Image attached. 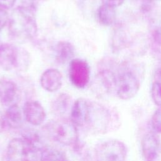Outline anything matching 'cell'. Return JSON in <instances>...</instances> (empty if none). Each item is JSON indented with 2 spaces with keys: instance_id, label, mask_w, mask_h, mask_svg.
I'll list each match as a JSON object with an SVG mask.
<instances>
[{
  "instance_id": "obj_5",
  "label": "cell",
  "mask_w": 161,
  "mask_h": 161,
  "mask_svg": "<svg viewBox=\"0 0 161 161\" xmlns=\"http://www.w3.org/2000/svg\"><path fill=\"white\" fill-rule=\"evenodd\" d=\"M7 157L8 161H38V148L23 138H14L8 145Z\"/></svg>"
},
{
  "instance_id": "obj_11",
  "label": "cell",
  "mask_w": 161,
  "mask_h": 161,
  "mask_svg": "<svg viewBox=\"0 0 161 161\" xmlns=\"http://www.w3.org/2000/svg\"><path fill=\"white\" fill-rule=\"evenodd\" d=\"M23 112L26 121L35 126L41 125L46 118L45 109L38 102L35 101L26 102L23 106Z\"/></svg>"
},
{
  "instance_id": "obj_14",
  "label": "cell",
  "mask_w": 161,
  "mask_h": 161,
  "mask_svg": "<svg viewBox=\"0 0 161 161\" xmlns=\"http://www.w3.org/2000/svg\"><path fill=\"white\" fill-rule=\"evenodd\" d=\"M42 87L47 91L55 92L58 90L62 84L61 72L55 69H48L42 75L40 78Z\"/></svg>"
},
{
  "instance_id": "obj_26",
  "label": "cell",
  "mask_w": 161,
  "mask_h": 161,
  "mask_svg": "<svg viewBox=\"0 0 161 161\" xmlns=\"http://www.w3.org/2000/svg\"><path fill=\"white\" fill-rule=\"evenodd\" d=\"M125 0H101L103 4H105L113 8H117L121 6Z\"/></svg>"
},
{
  "instance_id": "obj_10",
  "label": "cell",
  "mask_w": 161,
  "mask_h": 161,
  "mask_svg": "<svg viewBox=\"0 0 161 161\" xmlns=\"http://www.w3.org/2000/svg\"><path fill=\"white\" fill-rule=\"evenodd\" d=\"M148 33L153 51L161 57V11L155 14L150 18Z\"/></svg>"
},
{
  "instance_id": "obj_2",
  "label": "cell",
  "mask_w": 161,
  "mask_h": 161,
  "mask_svg": "<svg viewBox=\"0 0 161 161\" xmlns=\"http://www.w3.org/2000/svg\"><path fill=\"white\" fill-rule=\"evenodd\" d=\"M9 31L17 39H30L37 33L35 11L22 6L12 12L9 18Z\"/></svg>"
},
{
  "instance_id": "obj_23",
  "label": "cell",
  "mask_w": 161,
  "mask_h": 161,
  "mask_svg": "<svg viewBox=\"0 0 161 161\" xmlns=\"http://www.w3.org/2000/svg\"><path fill=\"white\" fill-rule=\"evenodd\" d=\"M22 3V6L30 9L35 12L36 8L42 0H21Z\"/></svg>"
},
{
  "instance_id": "obj_13",
  "label": "cell",
  "mask_w": 161,
  "mask_h": 161,
  "mask_svg": "<svg viewBox=\"0 0 161 161\" xmlns=\"http://www.w3.org/2000/svg\"><path fill=\"white\" fill-rule=\"evenodd\" d=\"M19 96L18 86L12 80L2 79L0 80V102L5 106L16 104Z\"/></svg>"
},
{
  "instance_id": "obj_27",
  "label": "cell",
  "mask_w": 161,
  "mask_h": 161,
  "mask_svg": "<svg viewBox=\"0 0 161 161\" xmlns=\"http://www.w3.org/2000/svg\"><path fill=\"white\" fill-rule=\"evenodd\" d=\"M15 1L16 0H0V8L9 9L14 6Z\"/></svg>"
},
{
  "instance_id": "obj_9",
  "label": "cell",
  "mask_w": 161,
  "mask_h": 161,
  "mask_svg": "<svg viewBox=\"0 0 161 161\" xmlns=\"http://www.w3.org/2000/svg\"><path fill=\"white\" fill-rule=\"evenodd\" d=\"M90 111V103L84 98L77 99L70 110L71 122L76 126L87 125Z\"/></svg>"
},
{
  "instance_id": "obj_8",
  "label": "cell",
  "mask_w": 161,
  "mask_h": 161,
  "mask_svg": "<svg viewBox=\"0 0 161 161\" xmlns=\"http://www.w3.org/2000/svg\"><path fill=\"white\" fill-rule=\"evenodd\" d=\"M109 121V114L104 107L90 103L87 125L97 131H105Z\"/></svg>"
},
{
  "instance_id": "obj_19",
  "label": "cell",
  "mask_w": 161,
  "mask_h": 161,
  "mask_svg": "<svg viewBox=\"0 0 161 161\" xmlns=\"http://www.w3.org/2000/svg\"><path fill=\"white\" fill-rule=\"evenodd\" d=\"M65 155L57 148L48 147L42 149L40 155V161H64Z\"/></svg>"
},
{
  "instance_id": "obj_29",
  "label": "cell",
  "mask_w": 161,
  "mask_h": 161,
  "mask_svg": "<svg viewBox=\"0 0 161 161\" xmlns=\"http://www.w3.org/2000/svg\"><path fill=\"white\" fill-rule=\"evenodd\" d=\"M152 161H161V150L160 151L158 155H157V157Z\"/></svg>"
},
{
  "instance_id": "obj_30",
  "label": "cell",
  "mask_w": 161,
  "mask_h": 161,
  "mask_svg": "<svg viewBox=\"0 0 161 161\" xmlns=\"http://www.w3.org/2000/svg\"><path fill=\"white\" fill-rule=\"evenodd\" d=\"M154 1H160L161 0H154Z\"/></svg>"
},
{
  "instance_id": "obj_24",
  "label": "cell",
  "mask_w": 161,
  "mask_h": 161,
  "mask_svg": "<svg viewBox=\"0 0 161 161\" xmlns=\"http://www.w3.org/2000/svg\"><path fill=\"white\" fill-rule=\"evenodd\" d=\"M9 21L8 13L5 9L0 8V30H1Z\"/></svg>"
},
{
  "instance_id": "obj_3",
  "label": "cell",
  "mask_w": 161,
  "mask_h": 161,
  "mask_svg": "<svg viewBox=\"0 0 161 161\" xmlns=\"http://www.w3.org/2000/svg\"><path fill=\"white\" fill-rule=\"evenodd\" d=\"M30 56L27 51L9 43L0 45V66L5 70L16 69L26 70L30 64Z\"/></svg>"
},
{
  "instance_id": "obj_17",
  "label": "cell",
  "mask_w": 161,
  "mask_h": 161,
  "mask_svg": "<svg viewBox=\"0 0 161 161\" xmlns=\"http://www.w3.org/2000/svg\"><path fill=\"white\" fill-rule=\"evenodd\" d=\"M52 108L55 114L58 116L65 115L69 112V109L72 108L71 97L65 93L60 94L53 102Z\"/></svg>"
},
{
  "instance_id": "obj_21",
  "label": "cell",
  "mask_w": 161,
  "mask_h": 161,
  "mask_svg": "<svg viewBox=\"0 0 161 161\" xmlns=\"http://www.w3.org/2000/svg\"><path fill=\"white\" fill-rule=\"evenodd\" d=\"M21 135L23 138L32 143L35 145L36 143H38L40 142V135L38 133L33 129H25L23 131H22Z\"/></svg>"
},
{
  "instance_id": "obj_7",
  "label": "cell",
  "mask_w": 161,
  "mask_h": 161,
  "mask_svg": "<svg viewBox=\"0 0 161 161\" xmlns=\"http://www.w3.org/2000/svg\"><path fill=\"white\" fill-rule=\"evenodd\" d=\"M69 76L75 87L84 88L90 78V68L87 62L80 58L72 59L69 64Z\"/></svg>"
},
{
  "instance_id": "obj_15",
  "label": "cell",
  "mask_w": 161,
  "mask_h": 161,
  "mask_svg": "<svg viewBox=\"0 0 161 161\" xmlns=\"http://www.w3.org/2000/svg\"><path fill=\"white\" fill-rule=\"evenodd\" d=\"M2 121L5 126L13 128H18L21 125L22 123V113L16 104L8 106L3 117Z\"/></svg>"
},
{
  "instance_id": "obj_12",
  "label": "cell",
  "mask_w": 161,
  "mask_h": 161,
  "mask_svg": "<svg viewBox=\"0 0 161 161\" xmlns=\"http://www.w3.org/2000/svg\"><path fill=\"white\" fill-rule=\"evenodd\" d=\"M161 150L160 144L157 137L152 133H147L142 140V151L145 161H152Z\"/></svg>"
},
{
  "instance_id": "obj_31",
  "label": "cell",
  "mask_w": 161,
  "mask_h": 161,
  "mask_svg": "<svg viewBox=\"0 0 161 161\" xmlns=\"http://www.w3.org/2000/svg\"><path fill=\"white\" fill-rule=\"evenodd\" d=\"M64 161H65V160H64Z\"/></svg>"
},
{
  "instance_id": "obj_6",
  "label": "cell",
  "mask_w": 161,
  "mask_h": 161,
  "mask_svg": "<svg viewBox=\"0 0 161 161\" xmlns=\"http://www.w3.org/2000/svg\"><path fill=\"white\" fill-rule=\"evenodd\" d=\"M126 148L118 140H111L98 145L96 150L97 161H125Z\"/></svg>"
},
{
  "instance_id": "obj_22",
  "label": "cell",
  "mask_w": 161,
  "mask_h": 161,
  "mask_svg": "<svg viewBox=\"0 0 161 161\" xmlns=\"http://www.w3.org/2000/svg\"><path fill=\"white\" fill-rule=\"evenodd\" d=\"M151 125L155 131L161 133V108L157 109L153 114Z\"/></svg>"
},
{
  "instance_id": "obj_16",
  "label": "cell",
  "mask_w": 161,
  "mask_h": 161,
  "mask_svg": "<svg viewBox=\"0 0 161 161\" xmlns=\"http://www.w3.org/2000/svg\"><path fill=\"white\" fill-rule=\"evenodd\" d=\"M55 53L57 61L60 64H65L72 60L74 55V48L70 42H59L55 47Z\"/></svg>"
},
{
  "instance_id": "obj_28",
  "label": "cell",
  "mask_w": 161,
  "mask_h": 161,
  "mask_svg": "<svg viewBox=\"0 0 161 161\" xmlns=\"http://www.w3.org/2000/svg\"><path fill=\"white\" fill-rule=\"evenodd\" d=\"M153 79L161 80V61L157 67V68L155 69V71L154 72L153 75Z\"/></svg>"
},
{
  "instance_id": "obj_1",
  "label": "cell",
  "mask_w": 161,
  "mask_h": 161,
  "mask_svg": "<svg viewBox=\"0 0 161 161\" xmlns=\"http://www.w3.org/2000/svg\"><path fill=\"white\" fill-rule=\"evenodd\" d=\"M145 69L139 63L124 61L116 66L115 94L121 99L133 98L138 92Z\"/></svg>"
},
{
  "instance_id": "obj_4",
  "label": "cell",
  "mask_w": 161,
  "mask_h": 161,
  "mask_svg": "<svg viewBox=\"0 0 161 161\" xmlns=\"http://www.w3.org/2000/svg\"><path fill=\"white\" fill-rule=\"evenodd\" d=\"M44 130L51 139L62 145H73L78 141L77 130L72 122L52 120L45 125Z\"/></svg>"
},
{
  "instance_id": "obj_25",
  "label": "cell",
  "mask_w": 161,
  "mask_h": 161,
  "mask_svg": "<svg viewBox=\"0 0 161 161\" xmlns=\"http://www.w3.org/2000/svg\"><path fill=\"white\" fill-rule=\"evenodd\" d=\"M154 0H143L141 5V11L143 13H147L151 11L153 7Z\"/></svg>"
},
{
  "instance_id": "obj_18",
  "label": "cell",
  "mask_w": 161,
  "mask_h": 161,
  "mask_svg": "<svg viewBox=\"0 0 161 161\" xmlns=\"http://www.w3.org/2000/svg\"><path fill=\"white\" fill-rule=\"evenodd\" d=\"M97 18L99 22L104 26H110L116 19L115 8L102 4L97 9Z\"/></svg>"
},
{
  "instance_id": "obj_20",
  "label": "cell",
  "mask_w": 161,
  "mask_h": 161,
  "mask_svg": "<svg viewBox=\"0 0 161 161\" xmlns=\"http://www.w3.org/2000/svg\"><path fill=\"white\" fill-rule=\"evenodd\" d=\"M151 97L155 104L161 108V80L153 79L151 86Z\"/></svg>"
}]
</instances>
